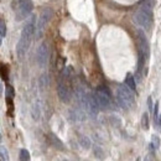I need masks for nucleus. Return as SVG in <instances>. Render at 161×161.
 I'll list each match as a JSON object with an SVG mask.
<instances>
[{"instance_id": "3", "label": "nucleus", "mask_w": 161, "mask_h": 161, "mask_svg": "<svg viewBox=\"0 0 161 161\" xmlns=\"http://www.w3.org/2000/svg\"><path fill=\"white\" fill-rule=\"evenodd\" d=\"M134 20L139 26L144 27L145 30L151 28V25H152V5H151L150 0H145L140 5L139 10L134 15Z\"/></svg>"}, {"instance_id": "9", "label": "nucleus", "mask_w": 161, "mask_h": 161, "mask_svg": "<svg viewBox=\"0 0 161 161\" xmlns=\"http://www.w3.org/2000/svg\"><path fill=\"white\" fill-rule=\"evenodd\" d=\"M87 113L92 116V118H95L100 110V107L98 104V100L95 98V94L94 93H89L88 92V98H87Z\"/></svg>"}, {"instance_id": "21", "label": "nucleus", "mask_w": 161, "mask_h": 161, "mask_svg": "<svg viewBox=\"0 0 161 161\" xmlns=\"http://www.w3.org/2000/svg\"><path fill=\"white\" fill-rule=\"evenodd\" d=\"M1 78H2V80H7V69H6L5 64L1 66Z\"/></svg>"}, {"instance_id": "25", "label": "nucleus", "mask_w": 161, "mask_h": 161, "mask_svg": "<svg viewBox=\"0 0 161 161\" xmlns=\"http://www.w3.org/2000/svg\"><path fill=\"white\" fill-rule=\"evenodd\" d=\"M63 161H67V160H63Z\"/></svg>"}, {"instance_id": "24", "label": "nucleus", "mask_w": 161, "mask_h": 161, "mask_svg": "<svg viewBox=\"0 0 161 161\" xmlns=\"http://www.w3.org/2000/svg\"><path fill=\"white\" fill-rule=\"evenodd\" d=\"M136 161H141V159H140V157H139V159H137V160H136Z\"/></svg>"}, {"instance_id": "6", "label": "nucleus", "mask_w": 161, "mask_h": 161, "mask_svg": "<svg viewBox=\"0 0 161 161\" xmlns=\"http://www.w3.org/2000/svg\"><path fill=\"white\" fill-rule=\"evenodd\" d=\"M52 15H53V11H52L51 7H45V9L41 11L40 19H38V21L36 22V31H35V37H36V40H38V38L42 37V35H43V32H45V30H46V26H47V24L50 22Z\"/></svg>"}, {"instance_id": "11", "label": "nucleus", "mask_w": 161, "mask_h": 161, "mask_svg": "<svg viewBox=\"0 0 161 161\" xmlns=\"http://www.w3.org/2000/svg\"><path fill=\"white\" fill-rule=\"evenodd\" d=\"M48 141H50V144L54 147V149H57V150H61V151H63L64 150V145H63V142L53 134V133H50L48 134Z\"/></svg>"}, {"instance_id": "23", "label": "nucleus", "mask_w": 161, "mask_h": 161, "mask_svg": "<svg viewBox=\"0 0 161 161\" xmlns=\"http://www.w3.org/2000/svg\"><path fill=\"white\" fill-rule=\"evenodd\" d=\"M156 124H157V125H159V128L161 129V114L159 115V118H157V123H156Z\"/></svg>"}, {"instance_id": "16", "label": "nucleus", "mask_w": 161, "mask_h": 161, "mask_svg": "<svg viewBox=\"0 0 161 161\" xmlns=\"http://www.w3.org/2000/svg\"><path fill=\"white\" fill-rule=\"evenodd\" d=\"M150 147L154 150V149H157V147H160V139H159V136H156V135H152V137H151V145H150Z\"/></svg>"}, {"instance_id": "10", "label": "nucleus", "mask_w": 161, "mask_h": 161, "mask_svg": "<svg viewBox=\"0 0 161 161\" xmlns=\"http://www.w3.org/2000/svg\"><path fill=\"white\" fill-rule=\"evenodd\" d=\"M137 36H139V50L140 51H142L144 52V54L146 56V58L149 57V53H150V47H149V41H147V38H146V36H145V33H144V31H141V30H139L137 31Z\"/></svg>"}, {"instance_id": "17", "label": "nucleus", "mask_w": 161, "mask_h": 161, "mask_svg": "<svg viewBox=\"0 0 161 161\" xmlns=\"http://www.w3.org/2000/svg\"><path fill=\"white\" fill-rule=\"evenodd\" d=\"M5 35H6V25H5V21L1 19L0 20V36H1V38H4Z\"/></svg>"}, {"instance_id": "13", "label": "nucleus", "mask_w": 161, "mask_h": 161, "mask_svg": "<svg viewBox=\"0 0 161 161\" xmlns=\"http://www.w3.org/2000/svg\"><path fill=\"white\" fill-rule=\"evenodd\" d=\"M141 126H142L144 130H147L149 126H150V123H149V114H147L146 111H145V113L142 114V116H141Z\"/></svg>"}, {"instance_id": "22", "label": "nucleus", "mask_w": 161, "mask_h": 161, "mask_svg": "<svg viewBox=\"0 0 161 161\" xmlns=\"http://www.w3.org/2000/svg\"><path fill=\"white\" fill-rule=\"evenodd\" d=\"M147 107H149V109H150V110L152 109V100H151V97H149V98H147Z\"/></svg>"}, {"instance_id": "2", "label": "nucleus", "mask_w": 161, "mask_h": 161, "mask_svg": "<svg viewBox=\"0 0 161 161\" xmlns=\"http://www.w3.org/2000/svg\"><path fill=\"white\" fill-rule=\"evenodd\" d=\"M72 68L64 67L57 82V95L62 103H69L72 99Z\"/></svg>"}, {"instance_id": "5", "label": "nucleus", "mask_w": 161, "mask_h": 161, "mask_svg": "<svg viewBox=\"0 0 161 161\" xmlns=\"http://www.w3.org/2000/svg\"><path fill=\"white\" fill-rule=\"evenodd\" d=\"M116 100L118 103L120 104L121 108L124 109H128V108H131L135 103V97L133 94V90L124 83V84H120L118 87V93H116Z\"/></svg>"}, {"instance_id": "14", "label": "nucleus", "mask_w": 161, "mask_h": 161, "mask_svg": "<svg viewBox=\"0 0 161 161\" xmlns=\"http://www.w3.org/2000/svg\"><path fill=\"white\" fill-rule=\"evenodd\" d=\"M79 144H80V146L84 147V149H89V147H90V140H89L87 136H80V137H79Z\"/></svg>"}, {"instance_id": "4", "label": "nucleus", "mask_w": 161, "mask_h": 161, "mask_svg": "<svg viewBox=\"0 0 161 161\" xmlns=\"http://www.w3.org/2000/svg\"><path fill=\"white\" fill-rule=\"evenodd\" d=\"M12 9L15 11V19L17 21H22L32 14L33 5L31 0H14Z\"/></svg>"}, {"instance_id": "18", "label": "nucleus", "mask_w": 161, "mask_h": 161, "mask_svg": "<svg viewBox=\"0 0 161 161\" xmlns=\"http://www.w3.org/2000/svg\"><path fill=\"white\" fill-rule=\"evenodd\" d=\"M0 151H1V161H7L9 160V154H7V151H6V147L4 146V145H1V147H0Z\"/></svg>"}, {"instance_id": "8", "label": "nucleus", "mask_w": 161, "mask_h": 161, "mask_svg": "<svg viewBox=\"0 0 161 161\" xmlns=\"http://www.w3.org/2000/svg\"><path fill=\"white\" fill-rule=\"evenodd\" d=\"M48 58H50V48L47 42H42L40 43V46L37 47L36 51V62L41 68H45L48 63Z\"/></svg>"}, {"instance_id": "20", "label": "nucleus", "mask_w": 161, "mask_h": 161, "mask_svg": "<svg viewBox=\"0 0 161 161\" xmlns=\"http://www.w3.org/2000/svg\"><path fill=\"white\" fill-rule=\"evenodd\" d=\"M157 118H159V102L155 103V107H154V121L157 123Z\"/></svg>"}, {"instance_id": "12", "label": "nucleus", "mask_w": 161, "mask_h": 161, "mask_svg": "<svg viewBox=\"0 0 161 161\" xmlns=\"http://www.w3.org/2000/svg\"><path fill=\"white\" fill-rule=\"evenodd\" d=\"M125 84L131 89V90H135L136 89V83H135V78L131 73H128L126 74V78H125Z\"/></svg>"}, {"instance_id": "7", "label": "nucleus", "mask_w": 161, "mask_h": 161, "mask_svg": "<svg viewBox=\"0 0 161 161\" xmlns=\"http://www.w3.org/2000/svg\"><path fill=\"white\" fill-rule=\"evenodd\" d=\"M95 98L98 100V104L100 107V109H109L111 108V104H113V99H111V93L110 90L104 87V85H100L95 89Z\"/></svg>"}, {"instance_id": "19", "label": "nucleus", "mask_w": 161, "mask_h": 161, "mask_svg": "<svg viewBox=\"0 0 161 161\" xmlns=\"http://www.w3.org/2000/svg\"><path fill=\"white\" fill-rule=\"evenodd\" d=\"M15 95V90L11 85H6V97L7 98H14Z\"/></svg>"}, {"instance_id": "15", "label": "nucleus", "mask_w": 161, "mask_h": 161, "mask_svg": "<svg viewBox=\"0 0 161 161\" xmlns=\"http://www.w3.org/2000/svg\"><path fill=\"white\" fill-rule=\"evenodd\" d=\"M20 161H30V152L26 149L20 150Z\"/></svg>"}, {"instance_id": "1", "label": "nucleus", "mask_w": 161, "mask_h": 161, "mask_svg": "<svg viewBox=\"0 0 161 161\" xmlns=\"http://www.w3.org/2000/svg\"><path fill=\"white\" fill-rule=\"evenodd\" d=\"M35 31H36V16L33 14H31L26 19V24L22 27L20 40L16 45V54L19 58H22L25 56L26 51L28 50V46L35 35Z\"/></svg>"}]
</instances>
